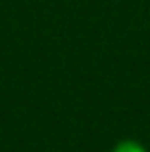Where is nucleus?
I'll use <instances>...</instances> for the list:
<instances>
[{"mask_svg": "<svg viewBox=\"0 0 150 152\" xmlns=\"http://www.w3.org/2000/svg\"><path fill=\"white\" fill-rule=\"evenodd\" d=\"M112 152H148V150L135 139H123L114 146Z\"/></svg>", "mask_w": 150, "mask_h": 152, "instance_id": "obj_1", "label": "nucleus"}]
</instances>
